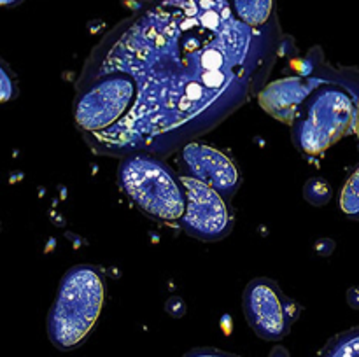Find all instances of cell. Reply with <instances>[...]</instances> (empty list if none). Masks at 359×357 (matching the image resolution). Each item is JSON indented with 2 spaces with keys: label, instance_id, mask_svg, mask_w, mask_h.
I'll return each instance as SVG.
<instances>
[{
  "label": "cell",
  "instance_id": "10",
  "mask_svg": "<svg viewBox=\"0 0 359 357\" xmlns=\"http://www.w3.org/2000/svg\"><path fill=\"white\" fill-rule=\"evenodd\" d=\"M319 357H359V326L330 340Z\"/></svg>",
  "mask_w": 359,
  "mask_h": 357
},
{
  "label": "cell",
  "instance_id": "16",
  "mask_svg": "<svg viewBox=\"0 0 359 357\" xmlns=\"http://www.w3.org/2000/svg\"><path fill=\"white\" fill-rule=\"evenodd\" d=\"M356 135L359 140V98H358V115H356Z\"/></svg>",
  "mask_w": 359,
  "mask_h": 357
},
{
  "label": "cell",
  "instance_id": "6",
  "mask_svg": "<svg viewBox=\"0 0 359 357\" xmlns=\"http://www.w3.org/2000/svg\"><path fill=\"white\" fill-rule=\"evenodd\" d=\"M181 181L186 192V210L181 217L182 230L189 237L203 241H216L226 237L233 226V217L224 196L188 175L181 177Z\"/></svg>",
  "mask_w": 359,
  "mask_h": 357
},
{
  "label": "cell",
  "instance_id": "14",
  "mask_svg": "<svg viewBox=\"0 0 359 357\" xmlns=\"http://www.w3.org/2000/svg\"><path fill=\"white\" fill-rule=\"evenodd\" d=\"M184 357H237V356H233V354L223 352V350L207 349V346H203V349L189 350V352L186 354Z\"/></svg>",
  "mask_w": 359,
  "mask_h": 357
},
{
  "label": "cell",
  "instance_id": "13",
  "mask_svg": "<svg viewBox=\"0 0 359 357\" xmlns=\"http://www.w3.org/2000/svg\"><path fill=\"white\" fill-rule=\"evenodd\" d=\"M16 94V77L13 76L6 63H0V98H2V102H9Z\"/></svg>",
  "mask_w": 359,
  "mask_h": 357
},
{
  "label": "cell",
  "instance_id": "12",
  "mask_svg": "<svg viewBox=\"0 0 359 357\" xmlns=\"http://www.w3.org/2000/svg\"><path fill=\"white\" fill-rule=\"evenodd\" d=\"M304 196L309 203H312L314 206H323L330 202L332 198V188L328 186V182L323 181V178H312L305 184L304 188Z\"/></svg>",
  "mask_w": 359,
  "mask_h": 357
},
{
  "label": "cell",
  "instance_id": "7",
  "mask_svg": "<svg viewBox=\"0 0 359 357\" xmlns=\"http://www.w3.org/2000/svg\"><path fill=\"white\" fill-rule=\"evenodd\" d=\"M181 160L188 177L210 186L223 196H231L241 186L237 164L223 150L191 142L182 147Z\"/></svg>",
  "mask_w": 359,
  "mask_h": 357
},
{
  "label": "cell",
  "instance_id": "11",
  "mask_svg": "<svg viewBox=\"0 0 359 357\" xmlns=\"http://www.w3.org/2000/svg\"><path fill=\"white\" fill-rule=\"evenodd\" d=\"M340 209L347 217L359 220V167L347 178L340 195Z\"/></svg>",
  "mask_w": 359,
  "mask_h": 357
},
{
  "label": "cell",
  "instance_id": "2",
  "mask_svg": "<svg viewBox=\"0 0 359 357\" xmlns=\"http://www.w3.org/2000/svg\"><path fill=\"white\" fill-rule=\"evenodd\" d=\"M358 100L335 83H319L298 108L291 135L302 153L321 154L356 128Z\"/></svg>",
  "mask_w": 359,
  "mask_h": 357
},
{
  "label": "cell",
  "instance_id": "5",
  "mask_svg": "<svg viewBox=\"0 0 359 357\" xmlns=\"http://www.w3.org/2000/svg\"><path fill=\"white\" fill-rule=\"evenodd\" d=\"M242 303L248 324L266 342L283 340L298 317V304L266 276L248 284Z\"/></svg>",
  "mask_w": 359,
  "mask_h": 357
},
{
  "label": "cell",
  "instance_id": "8",
  "mask_svg": "<svg viewBox=\"0 0 359 357\" xmlns=\"http://www.w3.org/2000/svg\"><path fill=\"white\" fill-rule=\"evenodd\" d=\"M318 84L305 77H286V79L273 80L259 93V105L280 122L291 125L300 105Z\"/></svg>",
  "mask_w": 359,
  "mask_h": 357
},
{
  "label": "cell",
  "instance_id": "9",
  "mask_svg": "<svg viewBox=\"0 0 359 357\" xmlns=\"http://www.w3.org/2000/svg\"><path fill=\"white\" fill-rule=\"evenodd\" d=\"M231 13L252 30H262L273 21L276 0H228Z\"/></svg>",
  "mask_w": 359,
  "mask_h": 357
},
{
  "label": "cell",
  "instance_id": "3",
  "mask_svg": "<svg viewBox=\"0 0 359 357\" xmlns=\"http://www.w3.org/2000/svg\"><path fill=\"white\" fill-rule=\"evenodd\" d=\"M118 181L126 196L153 219L181 220L186 192L181 177L149 154H132L119 164Z\"/></svg>",
  "mask_w": 359,
  "mask_h": 357
},
{
  "label": "cell",
  "instance_id": "1",
  "mask_svg": "<svg viewBox=\"0 0 359 357\" xmlns=\"http://www.w3.org/2000/svg\"><path fill=\"white\" fill-rule=\"evenodd\" d=\"M105 300L104 275L90 265H77L63 275L48 315V336L58 350L77 349L97 324Z\"/></svg>",
  "mask_w": 359,
  "mask_h": 357
},
{
  "label": "cell",
  "instance_id": "4",
  "mask_svg": "<svg viewBox=\"0 0 359 357\" xmlns=\"http://www.w3.org/2000/svg\"><path fill=\"white\" fill-rule=\"evenodd\" d=\"M137 97V80L128 72L114 70L95 80L77 97L74 118L83 132H102L125 119Z\"/></svg>",
  "mask_w": 359,
  "mask_h": 357
},
{
  "label": "cell",
  "instance_id": "15",
  "mask_svg": "<svg viewBox=\"0 0 359 357\" xmlns=\"http://www.w3.org/2000/svg\"><path fill=\"white\" fill-rule=\"evenodd\" d=\"M21 2H23V0H0V4H2L4 7H16L20 6Z\"/></svg>",
  "mask_w": 359,
  "mask_h": 357
}]
</instances>
